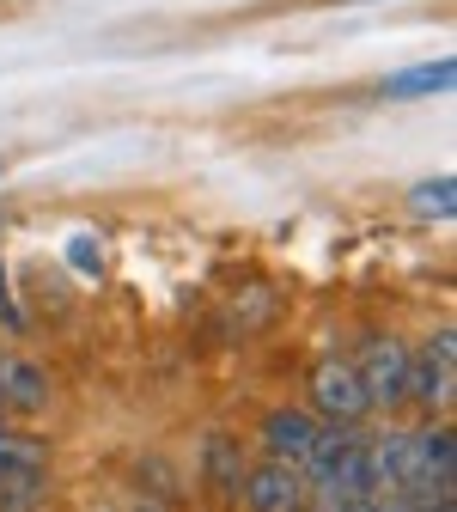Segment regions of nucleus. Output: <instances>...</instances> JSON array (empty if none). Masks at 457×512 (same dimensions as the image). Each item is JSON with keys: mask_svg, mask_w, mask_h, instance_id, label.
<instances>
[{"mask_svg": "<svg viewBox=\"0 0 457 512\" xmlns=\"http://www.w3.org/2000/svg\"><path fill=\"white\" fill-rule=\"evenodd\" d=\"M457 384V354H451V330H439L421 354H409V397L421 409H445Z\"/></svg>", "mask_w": 457, "mask_h": 512, "instance_id": "nucleus-3", "label": "nucleus"}, {"mask_svg": "<svg viewBox=\"0 0 457 512\" xmlns=\"http://www.w3.org/2000/svg\"><path fill=\"white\" fill-rule=\"evenodd\" d=\"M0 220H7V214H0Z\"/></svg>", "mask_w": 457, "mask_h": 512, "instance_id": "nucleus-15", "label": "nucleus"}, {"mask_svg": "<svg viewBox=\"0 0 457 512\" xmlns=\"http://www.w3.org/2000/svg\"><path fill=\"white\" fill-rule=\"evenodd\" d=\"M0 512H43V476L0 482Z\"/></svg>", "mask_w": 457, "mask_h": 512, "instance_id": "nucleus-11", "label": "nucleus"}, {"mask_svg": "<svg viewBox=\"0 0 457 512\" xmlns=\"http://www.w3.org/2000/svg\"><path fill=\"white\" fill-rule=\"evenodd\" d=\"M311 409H317L323 421H330V427H354V421L372 409L348 360H323V366L311 372Z\"/></svg>", "mask_w": 457, "mask_h": 512, "instance_id": "nucleus-2", "label": "nucleus"}, {"mask_svg": "<svg viewBox=\"0 0 457 512\" xmlns=\"http://www.w3.org/2000/svg\"><path fill=\"white\" fill-rule=\"evenodd\" d=\"M451 196H457L451 177H433V183H415V189H409V202H415L421 220H445V214H451Z\"/></svg>", "mask_w": 457, "mask_h": 512, "instance_id": "nucleus-10", "label": "nucleus"}, {"mask_svg": "<svg viewBox=\"0 0 457 512\" xmlns=\"http://www.w3.org/2000/svg\"><path fill=\"white\" fill-rule=\"evenodd\" d=\"M238 494H244L250 512H305V482L287 464H256V470H244Z\"/></svg>", "mask_w": 457, "mask_h": 512, "instance_id": "nucleus-5", "label": "nucleus"}, {"mask_svg": "<svg viewBox=\"0 0 457 512\" xmlns=\"http://www.w3.org/2000/svg\"><path fill=\"white\" fill-rule=\"evenodd\" d=\"M74 263H80V269H98V263H104V256H98V238H74Z\"/></svg>", "mask_w": 457, "mask_h": 512, "instance_id": "nucleus-12", "label": "nucleus"}, {"mask_svg": "<svg viewBox=\"0 0 457 512\" xmlns=\"http://www.w3.org/2000/svg\"><path fill=\"white\" fill-rule=\"evenodd\" d=\"M0 409H13V415L49 409V378H43V366H31V360H0Z\"/></svg>", "mask_w": 457, "mask_h": 512, "instance_id": "nucleus-6", "label": "nucleus"}, {"mask_svg": "<svg viewBox=\"0 0 457 512\" xmlns=\"http://www.w3.org/2000/svg\"><path fill=\"white\" fill-rule=\"evenodd\" d=\"M342 512H397V506H390V500H378V494H372V500H354V506H342Z\"/></svg>", "mask_w": 457, "mask_h": 512, "instance_id": "nucleus-13", "label": "nucleus"}, {"mask_svg": "<svg viewBox=\"0 0 457 512\" xmlns=\"http://www.w3.org/2000/svg\"><path fill=\"white\" fill-rule=\"evenodd\" d=\"M451 61H421V68H403L384 80V98H421V92H445L451 86Z\"/></svg>", "mask_w": 457, "mask_h": 512, "instance_id": "nucleus-8", "label": "nucleus"}, {"mask_svg": "<svg viewBox=\"0 0 457 512\" xmlns=\"http://www.w3.org/2000/svg\"><path fill=\"white\" fill-rule=\"evenodd\" d=\"M354 378H360V391L372 409H390V403H409V348L397 336H378L360 348L354 360Z\"/></svg>", "mask_w": 457, "mask_h": 512, "instance_id": "nucleus-1", "label": "nucleus"}, {"mask_svg": "<svg viewBox=\"0 0 457 512\" xmlns=\"http://www.w3.org/2000/svg\"><path fill=\"white\" fill-rule=\"evenodd\" d=\"M415 512H451V500H427V506H415Z\"/></svg>", "mask_w": 457, "mask_h": 512, "instance_id": "nucleus-14", "label": "nucleus"}, {"mask_svg": "<svg viewBox=\"0 0 457 512\" xmlns=\"http://www.w3.org/2000/svg\"><path fill=\"white\" fill-rule=\"evenodd\" d=\"M208 482H214L220 494H238V482H244V458H238V445H232V439H214V445H208Z\"/></svg>", "mask_w": 457, "mask_h": 512, "instance_id": "nucleus-9", "label": "nucleus"}, {"mask_svg": "<svg viewBox=\"0 0 457 512\" xmlns=\"http://www.w3.org/2000/svg\"><path fill=\"white\" fill-rule=\"evenodd\" d=\"M317 415L311 409H269L263 415V452H269V464H287V470H299L305 464V452L317 445Z\"/></svg>", "mask_w": 457, "mask_h": 512, "instance_id": "nucleus-4", "label": "nucleus"}, {"mask_svg": "<svg viewBox=\"0 0 457 512\" xmlns=\"http://www.w3.org/2000/svg\"><path fill=\"white\" fill-rule=\"evenodd\" d=\"M43 470H49V445L37 433H7V427H0V482L43 476Z\"/></svg>", "mask_w": 457, "mask_h": 512, "instance_id": "nucleus-7", "label": "nucleus"}]
</instances>
